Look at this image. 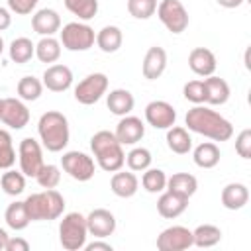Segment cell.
Listing matches in <instances>:
<instances>
[{"label": "cell", "instance_id": "6da1fadb", "mask_svg": "<svg viewBox=\"0 0 251 251\" xmlns=\"http://www.w3.org/2000/svg\"><path fill=\"white\" fill-rule=\"evenodd\" d=\"M184 124L188 126L190 131L200 133L212 141H227L233 135V126L229 120H226L222 114H218L216 110L196 104L194 108H190L184 116Z\"/></svg>", "mask_w": 251, "mask_h": 251}, {"label": "cell", "instance_id": "7a4b0ae2", "mask_svg": "<svg viewBox=\"0 0 251 251\" xmlns=\"http://www.w3.org/2000/svg\"><path fill=\"white\" fill-rule=\"evenodd\" d=\"M90 149L96 157V163L106 173H116L126 165V153L122 143L116 139L114 131L100 129L90 137Z\"/></svg>", "mask_w": 251, "mask_h": 251}, {"label": "cell", "instance_id": "3957f363", "mask_svg": "<svg viewBox=\"0 0 251 251\" xmlns=\"http://www.w3.org/2000/svg\"><path fill=\"white\" fill-rule=\"evenodd\" d=\"M37 133L47 151H51V153L63 151L71 137L67 116L57 110H49V112L41 114V118L37 122Z\"/></svg>", "mask_w": 251, "mask_h": 251}, {"label": "cell", "instance_id": "277c9868", "mask_svg": "<svg viewBox=\"0 0 251 251\" xmlns=\"http://www.w3.org/2000/svg\"><path fill=\"white\" fill-rule=\"evenodd\" d=\"M25 210L31 222L57 220L65 210V198L55 188H45L43 192H33L25 200Z\"/></svg>", "mask_w": 251, "mask_h": 251}, {"label": "cell", "instance_id": "5b68a950", "mask_svg": "<svg viewBox=\"0 0 251 251\" xmlns=\"http://www.w3.org/2000/svg\"><path fill=\"white\" fill-rule=\"evenodd\" d=\"M88 237V227H86V216L80 212H69L63 216L59 224V241L63 249L67 251H78L84 247Z\"/></svg>", "mask_w": 251, "mask_h": 251}, {"label": "cell", "instance_id": "8992f818", "mask_svg": "<svg viewBox=\"0 0 251 251\" xmlns=\"http://www.w3.org/2000/svg\"><path fill=\"white\" fill-rule=\"evenodd\" d=\"M61 33V45L69 51H88L94 41H96V33L88 24L82 22H69L67 25H63Z\"/></svg>", "mask_w": 251, "mask_h": 251}, {"label": "cell", "instance_id": "52a82bcc", "mask_svg": "<svg viewBox=\"0 0 251 251\" xmlns=\"http://www.w3.org/2000/svg\"><path fill=\"white\" fill-rule=\"evenodd\" d=\"M157 16L171 33H182L190 22V16L180 0H161L157 4Z\"/></svg>", "mask_w": 251, "mask_h": 251}, {"label": "cell", "instance_id": "ba28073f", "mask_svg": "<svg viewBox=\"0 0 251 251\" xmlns=\"http://www.w3.org/2000/svg\"><path fill=\"white\" fill-rule=\"evenodd\" d=\"M108 90V76L104 73H92L75 86V100L84 106L96 104Z\"/></svg>", "mask_w": 251, "mask_h": 251}, {"label": "cell", "instance_id": "9c48e42d", "mask_svg": "<svg viewBox=\"0 0 251 251\" xmlns=\"http://www.w3.org/2000/svg\"><path fill=\"white\" fill-rule=\"evenodd\" d=\"M61 167H63V171H65L71 178H75V180H78V182L90 180V178L94 176V171H96L94 159H92L90 155L82 153V151H67V153H63V157H61Z\"/></svg>", "mask_w": 251, "mask_h": 251}, {"label": "cell", "instance_id": "30bf717a", "mask_svg": "<svg viewBox=\"0 0 251 251\" xmlns=\"http://www.w3.org/2000/svg\"><path fill=\"white\" fill-rule=\"evenodd\" d=\"M18 161H20V171L25 176H37V173L41 171V167L45 165L43 161V149L39 145V141H35L33 137H24L20 141L18 147Z\"/></svg>", "mask_w": 251, "mask_h": 251}, {"label": "cell", "instance_id": "8fae6325", "mask_svg": "<svg viewBox=\"0 0 251 251\" xmlns=\"http://www.w3.org/2000/svg\"><path fill=\"white\" fill-rule=\"evenodd\" d=\"M192 247V231L184 226H171L157 235L159 251H184Z\"/></svg>", "mask_w": 251, "mask_h": 251}, {"label": "cell", "instance_id": "7c38bea8", "mask_svg": "<svg viewBox=\"0 0 251 251\" xmlns=\"http://www.w3.org/2000/svg\"><path fill=\"white\" fill-rule=\"evenodd\" d=\"M0 122L12 129H24L29 124V110L20 98H4L0 110Z\"/></svg>", "mask_w": 251, "mask_h": 251}, {"label": "cell", "instance_id": "4fadbf2b", "mask_svg": "<svg viewBox=\"0 0 251 251\" xmlns=\"http://www.w3.org/2000/svg\"><path fill=\"white\" fill-rule=\"evenodd\" d=\"M145 120L155 129H169L176 122V112L169 102L153 100L145 106Z\"/></svg>", "mask_w": 251, "mask_h": 251}, {"label": "cell", "instance_id": "5bb4252c", "mask_svg": "<svg viewBox=\"0 0 251 251\" xmlns=\"http://www.w3.org/2000/svg\"><path fill=\"white\" fill-rule=\"evenodd\" d=\"M86 227H88L90 235H94L98 239H104V237H108L116 231V218L110 210L96 208L86 216Z\"/></svg>", "mask_w": 251, "mask_h": 251}, {"label": "cell", "instance_id": "9a60e30c", "mask_svg": "<svg viewBox=\"0 0 251 251\" xmlns=\"http://www.w3.org/2000/svg\"><path fill=\"white\" fill-rule=\"evenodd\" d=\"M116 139L122 143V145H135L137 141L143 139L145 135V126L139 118L135 116H122V120L118 122L116 126V131H114Z\"/></svg>", "mask_w": 251, "mask_h": 251}, {"label": "cell", "instance_id": "2e32d148", "mask_svg": "<svg viewBox=\"0 0 251 251\" xmlns=\"http://www.w3.org/2000/svg\"><path fill=\"white\" fill-rule=\"evenodd\" d=\"M41 82L51 92H65L73 84V71L67 65H49L43 73Z\"/></svg>", "mask_w": 251, "mask_h": 251}, {"label": "cell", "instance_id": "e0dca14e", "mask_svg": "<svg viewBox=\"0 0 251 251\" xmlns=\"http://www.w3.org/2000/svg\"><path fill=\"white\" fill-rule=\"evenodd\" d=\"M167 69V51L159 45H153L147 49L141 65V73L147 80H157Z\"/></svg>", "mask_w": 251, "mask_h": 251}, {"label": "cell", "instance_id": "ac0fdd59", "mask_svg": "<svg viewBox=\"0 0 251 251\" xmlns=\"http://www.w3.org/2000/svg\"><path fill=\"white\" fill-rule=\"evenodd\" d=\"M31 27L41 37L55 35L61 29V16L53 8H41L31 16Z\"/></svg>", "mask_w": 251, "mask_h": 251}, {"label": "cell", "instance_id": "d6986e66", "mask_svg": "<svg viewBox=\"0 0 251 251\" xmlns=\"http://www.w3.org/2000/svg\"><path fill=\"white\" fill-rule=\"evenodd\" d=\"M188 67L198 76H210L216 73V55L206 47H194L188 55Z\"/></svg>", "mask_w": 251, "mask_h": 251}, {"label": "cell", "instance_id": "ffe728a7", "mask_svg": "<svg viewBox=\"0 0 251 251\" xmlns=\"http://www.w3.org/2000/svg\"><path fill=\"white\" fill-rule=\"evenodd\" d=\"M110 188L120 198H131L137 192V188H139V180H137L133 171H122L120 169V171H116L112 175Z\"/></svg>", "mask_w": 251, "mask_h": 251}, {"label": "cell", "instance_id": "44dd1931", "mask_svg": "<svg viewBox=\"0 0 251 251\" xmlns=\"http://www.w3.org/2000/svg\"><path fill=\"white\" fill-rule=\"evenodd\" d=\"M204 88H206V104L210 106H222L229 100V94H231L229 84L220 76H214V75L206 76Z\"/></svg>", "mask_w": 251, "mask_h": 251}, {"label": "cell", "instance_id": "7402d4cb", "mask_svg": "<svg viewBox=\"0 0 251 251\" xmlns=\"http://www.w3.org/2000/svg\"><path fill=\"white\" fill-rule=\"evenodd\" d=\"M188 208V198H182L178 194H173V192H163L157 200V212L167 218V220H175L178 218L184 210Z\"/></svg>", "mask_w": 251, "mask_h": 251}, {"label": "cell", "instance_id": "603a6c76", "mask_svg": "<svg viewBox=\"0 0 251 251\" xmlns=\"http://www.w3.org/2000/svg\"><path fill=\"white\" fill-rule=\"evenodd\" d=\"M249 202V188L243 182H229L222 188V204L227 210H241Z\"/></svg>", "mask_w": 251, "mask_h": 251}, {"label": "cell", "instance_id": "cb8c5ba5", "mask_svg": "<svg viewBox=\"0 0 251 251\" xmlns=\"http://www.w3.org/2000/svg\"><path fill=\"white\" fill-rule=\"evenodd\" d=\"M133 104H135L133 94L126 88H114V90H110V94L106 98L108 110L116 116H127L133 110Z\"/></svg>", "mask_w": 251, "mask_h": 251}, {"label": "cell", "instance_id": "d4e9b609", "mask_svg": "<svg viewBox=\"0 0 251 251\" xmlns=\"http://www.w3.org/2000/svg\"><path fill=\"white\" fill-rule=\"evenodd\" d=\"M198 188V180L190 173H175L167 178V190L173 194H178L182 198H190Z\"/></svg>", "mask_w": 251, "mask_h": 251}, {"label": "cell", "instance_id": "484cf974", "mask_svg": "<svg viewBox=\"0 0 251 251\" xmlns=\"http://www.w3.org/2000/svg\"><path fill=\"white\" fill-rule=\"evenodd\" d=\"M167 147L176 155H186L192 149V137L186 131V127L171 126L167 129Z\"/></svg>", "mask_w": 251, "mask_h": 251}, {"label": "cell", "instance_id": "4316f807", "mask_svg": "<svg viewBox=\"0 0 251 251\" xmlns=\"http://www.w3.org/2000/svg\"><path fill=\"white\" fill-rule=\"evenodd\" d=\"M220 157H222L220 147H218L214 141H204V143H200V145L194 149V153H192V159H194L196 167H200V169H214V167L220 163Z\"/></svg>", "mask_w": 251, "mask_h": 251}, {"label": "cell", "instance_id": "83f0119b", "mask_svg": "<svg viewBox=\"0 0 251 251\" xmlns=\"http://www.w3.org/2000/svg\"><path fill=\"white\" fill-rule=\"evenodd\" d=\"M122 43H124V35L118 25H104L96 33V45L104 53H116L122 47Z\"/></svg>", "mask_w": 251, "mask_h": 251}, {"label": "cell", "instance_id": "f1b7e54d", "mask_svg": "<svg viewBox=\"0 0 251 251\" xmlns=\"http://www.w3.org/2000/svg\"><path fill=\"white\" fill-rule=\"evenodd\" d=\"M4 220H6V226L12 227L14 231L25 229V227L29 226V222H31V220H29V214H27V210H25V204L20 202V200L12 202V204L6 208Z\"/></svg>", "mask_w": 251, "mask_h": 251}, {"label": "cell", "instance_id": "f546056e", "mask_svg": "<svg viewBox=\"0 0 251 251\" xmlns=\"http://www.w3.org/2000/svg\"><path fill=\"white\" fill-rule=\"evenodd\" d=\"M222 241V229L214 224H202L192 231V245L196 247H214Z\"/></svg>", "mask_w": 251, "mask_h": 251}, {"label": "cell", "instance_id": "4dcf8cb0", "mask_svg": "<svg viewBox=\"0 0 251 251\" xmlns=\"http://www.w3.org/2000/svg\"><path fill=\"white\" fill-rule=\"evenodd\" d=\"M10 59L18 65H24L27 61H31V57L35 55V43L29 37H16L10 47H8Z\"/></svg>", "mask_w": 251, "mask_h": 251}, {"label": "cell", "instance_id": "1f68e13d", "mask_svg": "<svg viewBox=\"0 0 251 251\" xmlns=\"http://www.w3.org/2000/svg\"><path fill=\"white\" fill-rule=\"evenodd\" d=\"M35 57L41 63H55L61 57V41L53 35H45L35 43Z\"/></svg>", "mask_w": 251, "mask_h": 251}, {"label": "cell", "instance_id": "d6a6232c", "mask_svg": "<svg viewBox=\"0 0 251 251\" xmlns=\"http://www.w3.org/2000/svg\"><path fill=\"white\" fill-rule=\"evenodd\" d=\"M0 186L8 196H18L25 190V175L22 171L6 169V173L0 176Z\"/></svg>", "mask_w": 251, "mask_h": 251}, {"label": "cell", "instance_id": "836d02e7", "mask_svg": "<svg viewBox=\"0 0 251 251\" xmlns=\"http://www.w3.org/2000/svg\"><path fill=\"white\" fill-rule=\"evenodd\" d=\"M65 8L78 20H92L98 14V0H63Z\"/></svg>", "mask_w": 251, "mask_h": 251}, {"label": "cell", "instance_id": "e575fe53", "mask_svg": "<svg viewBox=\"0 0 251 251\" xmlns=\"http://www.w3.org/2000/svg\"><path fill=\"white\" fill-rule=\"evenodd\" d=\"M16 90H18V96H20L22 100L33 102V100H37V98L41 96V92H43V82H41L39 78H35V76H22L20 82H18V86H16Z\"/></svg>", "mask_w": 251, "mask_h": 251}, {"label": "cell", "instance_id": "d590c367", "mask_svg": "<svg viewBox=\"0 0 251 251\" xmlns=\"http://www.w3.org/2000/svg\"><path fill=\"white\" fill-rule=\"evenodd\" d=\"M141 184L147 192L151 194H157V192H163L167 188V175L165 171L161 169H145L143 171V176H141Z\"/></svg>", "mask_w": 251, "mask_h": 251}, {"label": "cell", "instance_id": "8d00e7d4", "mask_svg": "<svg viewBox=\"0 0 251 251\" xmlns=\"http://www.w3.org/2000/svg\"><path fill=\"white\" fill-rule=\"evenodd\" d=\"M151 161H153L151 151L145 149V147H133V149L126 155V163H127L129 171H133V173H139V171L143 173L145 169L151 167Z\"/></svg>", "mask_w": 251, "mask_h": 251}, {"label": "cell", "instance_id": "74e56055", "mask_svg": "<svg viewBox=\"0 0 251 251\" xmlns=\"http://www.w3.org/2000/svg\"><path fill=\"white\" fill-rule=\"evenodd\" d=\"M16 163V151L12 145V135L6 129H0V171L12 169Z\"/></svg>", "mask_w": 251, "mask_h": 251}, {"label": "cell", "instance_id": "f35d334b", "mask_svg": "<svg viewBox=\"0 0 251 251\" xmlns=\"http://www.w3.org/2000/svg\"><path fill=\"white\" fill-rule=\"evenodd\" d=\"M127 12L137 20H149L157 12V0H127Z\"/></svg>", "mask_w": 251, "mask_h": 251}, {"label": "cell", "instance_id": "ab89813d", "mask_svg": "<svg viewBox=\"0 0 251 251\" xmlns=\"http://www.w3.org/2000/svg\"><path fill=\"white\" fill-rule=\"evenodd\" d=\"M35 180L41 188H55L61 182V169L57 165H43Z\"/></svg>", "mask_w": 251, "mask_h": 251}, {"label": "cell", "instance_id": "60d3db41", "mask_svg": "<svg viewBox=\"0 0 251 251\" xmlns=\"http://www.w3.org/2000/svg\"><path fill=\"white\" fill-rule=\"evenodd\" d=\"M182 94L192 104H206V88L204 80H188L182 86Z\"/></svg>", "mask_w": 251, "mask_h": 251}, {"label": "cell", "instance_id": "b9f144b4", "mask_svg": "<svg viewBox=\"0 0 251 251\" xmlns=\"http://www.w3.org/2000/svg\"><path fill=\"white\" fill-rule=\"evenodd\" d=\"M235 151L241 159H251V129H241L235 137Z\"/></svg>", "mask_w": 251, "mask_h": 251}, {"label": "cell", "instance_id": "7bdbcfd3", "mask_svg": "<svg viewBox=\"0 0 251 251\" xmlns=\"http://www.w3.org/2000/svg\"><path fill=\"white\" fill-rule=\"evenodd\" d=\"M39 0H8V10L18 16H27L35 10Z\"/></svg>", "mask_w": 251, "mask_h": 251}, {"label": "cell", "instance_id": "ee69618b", "mask_svg": "<svg viewBox=\"0 0 251 251\" xmlns=\"http://www.w3.org/2000/svg\"><path fill=\"white\" fill-rule=\"evenodd\" d=\"M4 251H29V243L24 237H8Z\"/></svg>", "mask_w": 251, "mask_h": 251}, {"label": "cell", "instance_id": "f6af8a7d", "mask_svg": "<svg viewBox=\"0 0 251 251\" xmlns=\"http://www.w3.org/2000/svg\"><path fill=\"white\" fill-rule=\"evenodd\" d=\"M10 25H12V14H10V10H8V8L0 6V31L8 29Z\"/></svg>", "mask_w": 251, "mask_h": 251}, {"label": "cell", "instance_id": "bcb514c9", "mask_svg": "<svg viewBox=\"0 0 251 251\" xmlns=\"http://www.w3.org/2000/svg\"><path fill=\"white\" fill-rule=\"evenodd\" d=\"M84 249L86 251H112V245L106 243V241H92V243H84Z\"/></svg>", "mask_w": 251, "mask_h": 251}, {"label": "cell", "instance_id": "7dc6e473", "mask_svg": "<svg viewBox=\"0 0 251 251\" xmlns=\"http://www.w3.org/2000/svg\"><path fill=\"white\" fill-rule=\"evenodd\" d=\"M222 8H237V6H241L245 0H216Z\"/></svg>", "mask_w": 251, "mask_h": 251}, {"label": "cell", "instance_id": "c3c4849f", "mask_svg": "<svg viewBox=\"0 0 251 251\" xmlns=\"http://www.w3.org/2000/svg\"><path fill=\"white\" fill-rule=\"evenodd\" d=\"M8 233H6V229L4 227H0V251H4L6 249V241H8Z\"/></svg>", "mask_w": 251, "mask_h": 251}, {"label": "cell", "instance_id": "681fc988", "mask_svg": "<svg viewBox=\"0 0 251 251\" xmlns=\"http://www.w3.org/2000/svg\"><path fill=\"white\" fill-rule=\"evenodd\" d=\"M4 53V39H2V35H0V55Z\"/></svg>", "mask_w": 251, "mask_h": 251}, {"label": "cell", "instance_id": "f907efd6", "mask_svg": "<svg viewBox=\"0 0 251 251\" xmlns=\"http://www.w3.org/2000/svg\"><path fill=\"white\" fill-rule=\"evenodd\" d=\"M2 100H4V98H0V110H2Z\"/></svg>", "mask_w": 251, "mask_h": 251}]
</instances>
